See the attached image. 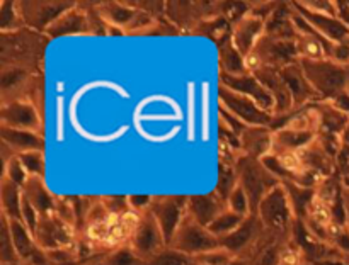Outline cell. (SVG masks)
<instances>
[{
    "instance_id": "1",
    "label": "cell",
    "mask_w": 349,
    "mask_h": 265,
    "mask_svg": "<svg viewBox=\"0 0 349 265\" xmlns=\"http://www.w3.org/2000/svg\"><path fill=\"white\" fill-rule=\"evenodd\" d=\"M256 214L269 235L276 236L281 241L291 240L297 218H295L288 192L283 184L276 186L273 190L264 195L256 209Z\"/></svg>"
},
{
    "instance_id": "2",
    "label": "cell",
    "mask_w": 349,
    "mask_h": 265,
    "mask_svg": "<svg viewBox=\"0 0 349 265\" xmlns=\"http://www.w3.org/2000/svg\"><path fill=\"white\" fill-rule=\"evenodd\" d=\"M298 63L320 101H329L344 90L349 92V65H341L327 58L300 60Z\"/></svg>"
},
{
    "instance_id": "3",
    "label": "cell",
    "mask_w": 349,
    "mask_h": 265,
    "mask_svg": "<svg viewBox=\"0 0 349 265\" xmlns=\"http://www.w3.org/2000/svg\"><path fill=\"white\" fill-rule=\"evenodd\" d=\"M107 26L95 12L94 3H79L77 2L70 10H67L55 24L44 33L48 39L63 36H75V34H106Z\"/></svg>"
},
{
    "instance_id": "4",
    "label": "cell",
    "mask_w": 349,
    "mask_h": 265,
    "mask_svg": "<svg viewBox=\"0 0 349 265\" xmlns=\"http://www.w3.org/2000/svg\"><path fill=\"white\" fill-rule=\"evenodd\" d=\"M218 104L221 109L232 114L233 117L239 119L245 126H262V128H271L274 131L276 121H279L274 114L264 111L259 104H256L252 99L245 97L239 92L225 87L223 83L218 82Z\"/></svg>"
},
{
    "instance_id": "5",
    "label": "cell",
    "mask_w": 349,
    "mask_h": 265,
    "mask_svg": "<svg viewBox=\"0 0 349 265\" xmlns=\"http://www.w3.org/2000/svg\"><path fill=\"white\" fill-rule=\"evenodd\" d=\"M235 172L239 184L242 186L245 194L249 195L252 204V213L256 214L259 202L269 190L279 186V180L264 167V163L258 158L242 155L235 163Z\"/></svg>"
},
{
    "instance_id": "6",
    "label": "cell",
    "mask_w": 349,
    "mask_h": 265,
    "mask_svg": "<svg viewBox=\"0 0 349 265\" xmlns=\"http://www.w3.org/2000/svg\"><path fill=\"white\" fill-rule=\"evenodd\" d=\"M297 61L298 51L295 41L276 39V38L264 34L251 55L247 56V68L251 74L262 67L281 70V68L297 63Z\"/></svg>"
},
{
    "instance_id": "7",
    "label": "cell",
    "mask_w": 349,
    "mask_h": 265,
    "mask_svg": "<svg viewBox=\"0 0 349 265\" xmlns=\"http://www.w3.org/2000/svg\"><path fill=\"white\" fill-rule=\"evenodd\" d=\"M77 228L68 225L61 218L53 214L40 216L36 231H34V241H36L40 252L51 253L60 250H74L77 243Z\"/></svg>"
},
{
    "instance_id": "8",
    "label": "cell",
    "mask_w": 349,
    "mask_h": 265,
    "mask_svg": "<svg viewBox=\"0 0 349 265\" xmlns=\"http://www.w3.org/2000/svg\"><path fill=\"white\" fill-rule=\"evenodd\" d=\"M75 3L74 0H21L19 10L26 28L44 34Z\"/></svg>"
},
{
    "instance_id": "9",
    "label": "cell",
    "mask_w": 349,
    "mask_h": 265,
    "mask_svg": "<svg viewBox=\"0 0 349 265\" xmlns=\"http://www.w3.org/2000/svg\"><path fill=\"white\" fill-rule=\"evenodd\" d=\"M221 14V2H166L164 17L179 31L193 33L201 22Z\"/></svg>"
},
{
    "instance_id": "10",
    "label": "cell",
    "mask_w": 349,
    "mask_h": 265,
    "mask_svg": "<svg viewBox=\"0 0 349 265\" xmlns=\"http://www.w3.org/2000/svg\"><path fill=\"white\" fill-rule=\"evenodd\" d=\"M169 247L193 259L199 253H205L220 247V241H218L217 236L212 235V231L208 228L198 225L196 221H193L186 214V218L182 220L181 226L177 228Z\"/></svg>"
},
{
    "instance_id": "11",
    "label": "cell",
    "mask_w": 349,
    "mask_h": 265,
    "mask_svg": "<svg viewBox=\"0 0 349 265\" xmlns=\"http://www.w3.org/2000/svg\"><path fill=\"white\" fill-rule=\"evenodd\" d=\"M186 202L187 195H153L148 211L155 218L160 231L166 238L167 247L186 218Z\"/></svg>"
},
{
    "instance_id": "12",
    "label": "cell",
    "mask_w": 349,
    "mask_h": 265,
    "mask_svg": "<svg viewBox=\"0 0 349 265\" xmlns=\"http://www.w3.org/2000/svg\"><path fill=\"white\" fill-rule=\"evenodd\" d=\"M128 245L141 257V259L147 260V262L167 247L166 238H164L155 218L150 214V211L141 213V218L140 221H138L131 238H130Z\"/></svg>"
},
{
    "instance_id": "13",
    "label": "cell",
    "mask_w": 349,
    "mask_h": 265,
    "mask_svg": "<svg viewBox=\"0 0 349 265\" xmlns=\"http://www.w3.org/2000/svg\"><path fill=\"white\" fill-rule=\"evenodd\" d=\"M0 121H2L0 126H9V128L43 134V119H41L40 109L26 99H14V101L2 102Z\"/></svg>"
},
{
    "instance_id": "14",
    "label": "cell",
    "mask_w": 349,
    "mask_h": 265,
    "mask_svg": "<svg viewBox=\"0 0 349 265\" xmlns=\"http://www.w3.org/2000/svg\"><path fill=\"white\" fill-rule=\"evenodd\" d=\"M266 33V21L249 10L239 21H235L230 29V39L233 46L247 58Z\"/></svg>"
},
{
    "instance_id": "15",
    "label": "cell",
    "mask_w": 349,
    "mask_h": 265,
    "mask_svg": "<svg viewBox=\"0 0 349 265\" xmlns=\"http://www.w3.org/2000/svg\"><path fill=\"white\" fill-rule=\"evenodd\" d=\"M259 78V82L266 87V90L271 94V97L274 99V116L278 119L288 117L291 113H295L293 109V99L286 87L285 80L281 76V72L276 68L262 67L259 70L252 72Z\"/></svg>"
},
{
    "instance_id": "16",
    "label": "cell",
    "mask_w": 349,
    "mask_h": 265,
    "mask_svg": "<svg viewBox=\"0 0 349 265\" xmlns=\"http://www.w3.org/2000/svg\"><path fill=\"white\" fill-rule=\"evenodd\" d=\"M218 82L223 83L225 87L232 88V90L239 92L245 97L252 99L256 104H259L264 111L274 114V99L266 90V87L259 82V78L254 74H245L240 76H227V75H218Z\"/></svg>"
},
{
    "instance_id": "17",
    "label": "cell",
    "mask_w": 349,
    "mask_h": 265,
    "mask_svg": "<svg viewBox=\"0 0 349 265\" xmlns=\"http://www.w3.org/2000/svg\"><path fill=\"white\" fill-rule=\"evenodd\" d=\"M225 209H227V202L215 190L210 192V194L187 195L186 214L205 228H208L218 218V214H221Z\"/></svg>"
},
{
    "instance_id": "18",
    "label": "cell",
    "mask_w": 349,
    "mask_h": 265,
    "mask_svg": "<svg viewBox=\"0 0 349 265\" xmlns=\"http://www.w3.org/2000/svg\"><path fill=\"white\" fill-rule=\"evenodd\" d=\"M281 76L285 80L286 87H288L291 99H293V109L300 111L304 107L310 106L312 102L320 101L317 92L313 90V87L310 85L308 78L305 76L304 70H302L300 63H293L288 65V67L281 68Z\"/></svg>"
},
{
    "instance_id": "19",
    "label": "cell",
    "mask_w": 349,
    "mask_h": 265,
    "mask_svg": "<svg viewBox=\"0 0 349 265\" xmlns=\"http://www.w3.org/2000/svg\"><path fill=\"white\" fill-rule=\"evenodd\" d=\"M38 72L22 65H2V76H0V90H2V102L22 99L28 90L31 80Z\"/></svg>"
},
{
    "instance_id": "20",
    "label": "cell",
    "mask_w": 349,
    "mask_h": 265,
    "mask_svg": "<svg viewBox=\"0 0 349 265\" xmlns=\"http://www.w3.org/2000/svg\"><path fill=\"white\" fill-rule=\"evenodd\" d=\"M295 9L304 15L306 21H308V24L312 26L322 38H325V39L334 44H349V26L339 17V15H320V14L306 12V10H302L298 9V7H295Z\"/></svg>"
},
{
    "instance_id": "21",
    "label": "cell",
    "mask_w": 349,
    "mask_h": 265,
    "mask_svg": "<svg viewBox=\"0 0 349 265\" xmlns=\"http://www.w3.org/2000/svg\"><path fill=\"white\" fill-rule=\"evenodd\" d=\"M298 155H300V158L306 167V170L315 172V174L320 175L322 179H329V177H331L332 170H334L336 155H332V153L322 145L319 136H317L315 141H312L308 147L300 150Z\"/></svg>"
},
{
    "instance_id": "22",
    "label": "cell",
    "mask_w": 349,
    "mask_h": 265,
    "mask_svg": "<svg viewBox=\"0 0 349 265\" xmlns=\"http://www.w3.org/2000/svg\"><path fill=\"white\" fill-rule=\"evenodd\" d=\"M239 140L242 155L261 160L271 151L273 129L262 128V126H245Z\"/></svg>"
},
{
    "instance_id": "23",
    "label": "cell",
    "mask_w": 349,
    "mask_h": 265,
    "mask_svg": "<svg viewBox=\"0 0 349 265\" xmlns=\"http://www.w3.org/2000/svg\"><path fill=\"white\" fill-rule=\"evenodd\" d=\"M319 134L295 131L290 128H281L273 131V141H271V155H283V153H298L300 150L308 147Z\"/></svg>"
},
{
    "instance_id": "24",
    "label": "cell",
    "mask_w": 349,
    "mask_h": 265,
    "mask_svg": "<svg viewBox=\"0 0 349 265\" xmlns=\"http://www.w3.org/2000/svg\"><path fill=\"white\" fill-rule=\"evenodd\" d=\"M0 138L2 143L7 145L15 155L26 151H44V138L41 133L0 126Z\"/></svg>"
},
{
    "instance_id": "25",
    "label": "cell",
    "mask_w": 349,
    "mask_h": 265,
    "mask_svg": "<svg viewBox=\"0 0 349 265\" xmlns=\"http://www.w3.org/2000/svg\"><path fill=\"white\" fill-rule=\"evenodd\" d=\"M218 49V75H227V76H240L249 74L247 68V58L233 46L230 34L223 38L221 41L217 43Z\"/></svg>"
},
{
    "instance_id": "26",
    "label": "cell",
    "mask_w": 349,
    "mask_h": 265,
    "mask_svg": "<svg viewBox=\"0 0 349 265\" xmlns=\"http://www.w3.org/2000/svg\"><path fill=\"white\" fill-rule=\"evenodd\" d=\"M22 195L33 204L40 216L53 214L56 211V197L48 190L44 184V177H29L28 182L22 187Z\"/></svg>"
},
{
    "instance_id": "27",
    "label": "cell",
    "mask_w": 349,
    "mask_h": 265,
    "mask_svg": "<svg viewBox=\"0 0 349 265\" xmlns=\"http://www.w3.org/2000/svg\"><path fill=\"white\" fill-rule=\"evenodd\" d=\"M264 34L276 38V39H297V28H295L293 22V7H291V3H278L274 12L266 21V33Z\"/></svg>"
},
{
    "instance_id": "28",
    "label": "cell",
    "mask_w": 349,
    "mask_h": 265,
    "mask_svg": "<svg viewBox=\"0 0 349 265\" xmlns=\"http://www.w3.org/2000/svg\"><path fill=\"white\" fill-rule=\"evenodd\" d=\"M312 106L317 109L320 116V133L336 134V136H343L349 124V116L341 111H337L329 101H315Z\"/></svg>"
},
{
    "instance_id": "29",
    "label": "cell",
    "mask_w": 349,
    "mask_h": 265,
    "mask_svg": "<svg viewBox=\"0 0 349 265\" xmlns=\"http://www.w3.org/2000/svg\"><path fill=\"white\" fill-rule=\"evenodd\" d=\"M0 202H2V213L9 220L21 221L22 213V187L10 182L9 179H0Z\"/></svg>"
},
{
    "instance_id": "30",
    "label": "cell",
    "mask_w": 349,
    "mask_h": 265,
    "mask_svg": "<svg viewBox=\"0 0 349 265\" xmlns=\"http://www.w3.org/2000/svg\"><path fill=\"white\" fill-rule=\"evenodd\" d=\"M283 126H285V128H290V129H295V131L313 133V134H319L322 129L320 116L312 104L304 107V109L291 113L290 116L286 117V121Z\"/></svg>"
},
{
    "instance_id": "31",
    "label": "cell",
    "mask_w": 349,
    "mask_h": 265,
    "mask_svg": "<svg viewBox=\"0 0 349 265\" xmlns=\"http://www.w3.org/2000/svg\"><path fill=\"white\" fill-rule=\"evenodd\" d=\"M7 221H9L10 236H12V243H14V248H15V252H17L19 259L26 260V259H29V257H33L34 252L40 250L36 241H34L33 233L26 228L22 221L9 220V218H7Z\"/></svg>"
},
{
    "instance_id": "32",
    "label": "cell",
    "mask_w": 349,
    "mask_h": 265,
    "mask_svg": "<svg viewBox=\"0 0 349 265\" xmlns=\"http://www.w3.org/2000/svg\"><path fill=\"white\" fill-rule=\"evenodd\" d=\"M24 21H22L21 10H19V2H10V0H0V31L2 34L15 33V31L24 29Z\"/></svg>"
},
{
    "instance_id": "33",
    "label": "cell",
    "mask_w": 349,
    "mask_h": 265,
    "mask_svg": "<svg viewBox=\"0 0 349 265\" xmlns=\"http://www.w3.org/2000/svg\"><path fill=\"white\" fill-rule=\"evenodd\" d=\"M249 216H251V214H249ZM245 218L247 216H240V214L233 213V211H230L227 207L223 213L218 214V218L208 226V229L212 231V235L217 236L218 241H220L221 238L228 236L232 231H235V229L244 223Z\"/></svg>"
},
{
    "instance_id": "34",
    "label": "cell",
    "mask_w": 349,
    "mask_h": 265,
    "mask_svg": "<svg viewBox=\"0 0 349 265\" xmlns=\"http://www.w3.org/2000/svg\"><path fill=\"white\" fill-rule=\"evenodd\" d=\"M101 265H148L130 245H121L114 250L107 252L101 260Z\"/></svg>"
},
{
    "instance_id": "35",
    "label": "cell",
    "mask_w": 349,
    "mask_h": 265,
    "mask_svg": "<svg viewBox=\"0 0 349 265\" xmlns=\"http://www.w3.org/2000/svg\"><path fill=\"white\" fill-rule=\"evenodd\" d=\"M239 186V179H237L235 167L225 163H218V180L215 186V192L227 202L228 195L232 194V190Z\"/></svg>"
},
{
    "instance_id": "36",
    "label": "cell",
    "mask_w": 349,
    "mask_h": 265,
    "mask_svg": "<svg viewBox=\"0 0 349 265\" xmlns=\"http://www.w3.org/2000/svg\"><path fill=\"white\" fill-rule=\"evenodd\" d=\"M235 257L230 253L227 248L217 247L213 250H208L205 253L193 257V265H227L230 264Z\"/></svg>"
},
{
    "instance_id": "37",
    "label": "cell",
    "mask_w": 349,
    "mask_h": 265,
    "mask_svg": "<svg viewBox=\"0 0 349 265\" xmlns=\"http://www.w3.org/2000/svg\"><path fill=\"white\" fill-rule=\"evenodd\" d=\"M148 265H193V259L174 250L172 247H166L148 260Z\"/></svg>"
},
{
    "instance_id": "38",
    "label": "cell",
    "mask_w": 349,
    "mask_h": 265,
    "mask_svg": "<svg viewBox=\"0 0 349 265\" xmlns=\"http://www.w3.org/2000/svg\"><path fill=\"white\" fill-rule=\"evenodd\" d=\"M227 207H228L230 211H233V213L240 214V216H249V214H254V213H252L251 199H249V195L245 194V190L242 189V186H240V184L232 190V194L228 195Z\"/></svg>"
},
{
    "instance_id": "39",
    "label": "cell",
    "mask_w": 349,
    "mask_h": 265,
    "mask_svg": "<svg viewBox=\"0 0 349 265\" xmlns=\"http://www.w3.org/2000/svg\"><path fill=\"white\" fill-rule=\"evenodd\" d=\"M17 156L24 165L29 177H44V151H26L19 153Z\"/></svg>"
},
{
    "instance_id": "40",
    "label": "cell",
    "mask_w": 349,
    "mask_h": 265,
    "mask_svg": "<svg viewBox=\"0 0 349 265\" xmlns=\"http://www.w3.org/2000/svg\"><path fill=\"white\" fill-rule=\"evenodd\" d=\"M295 7L312 14L320 15H339V5L337 2L331 0H302V2H293Z\"/></svg>"
},
{
    "instance_id": "41",
    "label": "cell",
    "mask_w": 349,
    "mask_h": 265,
    "mask_svg": "<svg viewBox=\"0 0 349 265\" xmlns=\"http://www.w3.org/2000/svg\"><path fill=\"white\" fill-rule=\"evenodd\" d=\"M306 264H308V260H306V255L302 250L300 245H297L293 240L283 243L281 253H279V265H306Z\"/></svg>"
},
{
    "instance_id": "42",
    "label": "cell",
    "mask_w": 349,
    "mask_h": 265,
    "mask_svg": "<svg viewBox=\"0 0 349 265\" xmlns=\"http://www.w3.org/2000/svg\"><path fill=\"white\" fill-rule=\"evenodd\" d=\"M2 177L9 179L10 182L17 184L19 187H24V184L28 182V179H29L28 172H26L24 165H22V162L19 160L17 155H14L12 158H9L5 163H3V174H2Z\"/></svg>"
},
{
    "instance_id": "43",
    "label": "cell",
    "mask_w": 349,
    "mask_h": 265,
    "mask_svg": "<svg viewBox=\"0 0 349 265\" xmlns=\"http://www.w3.org/2000/svg\"><path fill=\"white\" fill-rule=\"evenodd\" d=\"M2 228H3V233H2V260L3 264H14L17 262L19 255L14 248V243H12V236H10V229H9V221L7 218L3 216L2 218Z\"/></svg>"
},
{
    "instance_id": "44",
    "label": "cell",
    "mask_w": 349,
    "mask_h": 265,
    "mask_svg": "<svg viewBox=\"0 0 349 265\" xmlns=\"http://www.w3.org/2000/svg\"><path fill=\"white\" fill-rule=\"evenodd\" d=\"M153 201V195L148 194H131L128 195V206L135 213H145L150 209V204Z\"/></svg>"
},
{
    "instance_id": "45",
    "label": "cell",
    "mask_w": 349,
    "mask_h": 265,
    "mask_svg": "<svg viewBox=\"0 0 349 265\" xmlns=\"http://www.w3.org/2000/svg\"><path fill=\"white\" fill-rule=\"evenodd\" d=\"M329 102H331L337 111H341V113H344L349 116V92L348 90L334 95L332 99H329Z\"/></svg>"
},
{
    "instance_id": "46",
    "label": "cell",
    "mask_w": 349,
    "mask_h": 265,
    "mask_svg": "<svg viewBox=\"0 0 349 265\" xmlns=\"http://www.w3.org/2000/svg\"><path fill=\"white\" fill-rule=\"evenodd\" d=\"M341 199H343V207H344V218H346V225L349 226V187H343V189H341Z\"/></svg>"
},
{
    "instance_id": "47",
    "label": "cell",
    "mask_w": 349,
    "mask_h": 265,
    "mask_svg": "<svg viewBox=\"0 0 349 265\" xmlns=\"http://www.w3.org/2000/svg\"><path fill=\"white\" fill-rule=\"evenodd\" d=\"M227 265H252V262L249 259H244V257H235V259Z\"/></svg>"
}]
</instances>
